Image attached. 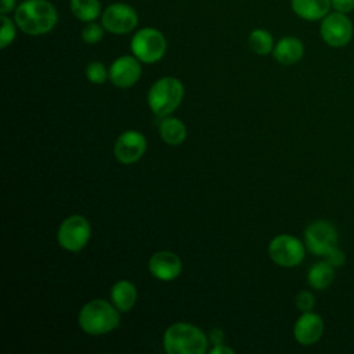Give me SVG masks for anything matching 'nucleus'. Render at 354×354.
<instances>
[{
  "label": "nucleus",
  "mask_w": 354,
  "mask_h": 354,
  "mask_svg": "<svg viewBox=\"0 0 354 354\" xmlns=\"http://www.w3.org/2000/svg\"><path fill=\"white\" fill-rule=\"evenodd\" d=\"M14 21L24 33L40 36L57 25L58 12L48 0H24L14 11Z\"/></svg>",
  "instance_id": "nucleus-1"
},
{
  "label": "nucleus",
  "mask_w": 354,
  "mask_h": 354,
  "mask_svg": "<svg viewBox=\"0 0 354 354\" xmlns=\"http://www.w3.org/2000/svg\"><path fill=\"white\" fill-rule=\"evenodd\" d=\"M119 310L106 300L94 299L86 303L77 315L82 330L91 336H100L116 329L120 324Z\"/></svg>",
  "instance_id": "nucleus-2"
},
{
  "label": "nucleus",
  "mask_w": 354,
  "mask_h": 354,
  "mask_svg": "<svg viewBox=\"0 0 354 354\" xmlns=\"http://www.w3.org/2000/svg\"><path fill=\"white\" fill-rule=\"evenodd\" d=\"M163 347L169 354H205L207 350V337L198 326L177 322L166 329Z\"/></svg>",
  "instance_id": "nucleus-3"
},
{
  "label": "nucleus",
  "mask_w": 354,
  "mask_h": 354,
  "mask_svg": "<svg viewBox=\"0 0 354 354\" xmlns=\"http://www.w3.org/2000/svg\"><path fill=\"white\" fill-rule=\"evenodd\" d=\"M184 97V86L177 77L166 76L156 80L148 91V105L151 111L165 118L170 115Z\"/></svg>",
  "instance_id": "nucleus-4"
},
{
  "label": "nucleus",
  "mask_w": 354,
  "mask_h": 354,
  "mask_svg": "<svg viewBox=\"0 0 354 354\" xmlns=\"http://www.w3.org/2000/svg\"><path fill=\"white\" fill-rule=\"evenodd\" d=\"M131 53L144 64H153L163 58L167 43L163 33L155 28L138 29L130 41Z\"/></svg>",
  "instance_id": "nucleus-5"
},
{
  "label": "nucleus",
  "mask_w": 354,
  "mask_h": 354,
  "mask_svg": "<svg viewBox=\"0 0 354 354\" xmlns=\"http://www.w3.org/2000/svg\"><path fill=\"white\" fill-rule=\"evenodd\" d=\"M91 227L88 220L80 214L66 217L57 232L58 243L68 252H80L88 242Z\"/></svg>",
  "instance_id": "nucleus-6"
},
{
  "label": "nucleus",
  "mask_w": 354,
  "mask_h": 354,
  "mask_svg": "<svg viewBox=\"0 0 354 354\" xmlns=\"http://www.w3.org/2000/svg\"><path fill=\"white\" fill-rule=\"evenodd\" d=\"M304 252L303 242L289 234L277 235L268 245V254L271 260L277 266L285 268L299 266L304 259Z\"/></svg>",
  "instance_id": "nucleus-7"
},
{
  "label": "nucleus",
  "mask_w": 354,
  "mask_h": 354,
  "mask_svg": "<svg viewBox=\"0 0 354 354\" xmlns=\"http://www.w3.org/2000/svg\"><path fill=\"white\" fill-rule=\"evenodd\" d=\"M353 22L347 14L333 11L321 19L319 35L322 40L333 48L347 46L353 39Z\"/></svg>",
  "instance_id": "nucleus-8"
},
{
  "label": "nucleus",
  "mask_w": 354,
  "mask_h": 354,
  "mask_svg": "<svg viewBox=\"0 0 354 354\" xmlns=\"http://www.w3.org/2000/svg\"><path fill=\"white\" fill-rule=\"evenodd\" d=\"M101 25L115 35L133 32L138 25L137 11L127 3H112L101 14Z\"/></svg>",
  "instance_id": "nucleus-9"
},
{
  "label": "nucleus",
  "mask_w": 354,
  "mask_h": 354,
  "mask_svg": "<svg viewBox=\"0 0 354 354\" xmlns=\"http://www.w3.org/2000/svg\"><path fill=\"white\" fill-rule=\"evenodd\" d=\"M304 243L310 253L324 257L332 248L337 246V231L326 220H315L304 231Z\"/></svg>",
  "instance_id": "nucleus-10"
},
{
  "label": "nucleus",
  "mask_w": 354,
  "mask_h": 354,
  "mask_svg": "<svg viewBox=\"0 0 354 354\" xmlns=\"http://www.w3.org/2000/svg\"><path fill=\"white\" fill-rule=\"evenodd\" d=\"M147 149V138L137 130L123 131L113 145L115 158L123 163L130 165L141 159Z\"/></svg>",
  "instance_id": "nucleus-11"
},
{
  "label": "nucleus",
  "mask_w": 354,
  "mask_h": 354,
  "mask_svg": "<svg viewBox=\"0 0 354 354\" xmlns=\"http://www.w3.org/2000/svg\"><path fill=\"white\" fill-rule=\"evenodd\" d=\"M141 61L134 55L118 57L109 66V80L119 88H127L136 84L141 77Z\"/></svg>",
  "instance_id": "nucleus-12"
},
{
  "label": "nucleus",
  "mask_w": 354,
  "mask_h": 354,
  "mask_svg": "<svg viewBox=\"0 0 354 354\" xmlns=\"http://www.w3.org/2000/svg\"><path fill=\"white\" fill-rule=\"evenodd\" d=\"M324 328V321L318 314L306 311L301 313V315L296 319L293 326V336L299 344L311 346L321 339Z\"/></svg>",
  "instance_id": "nucleus-13"
},
{
  "label": "nucleus",
  "mask_w": 354,
  "mask_h": 354,
  "mask_svg": "<svg viewBox=\"0 0 354 354\" xmlns=\"http://www.w3.org/2000/svg\"><path fill=\"white\" fill-rule=\"evenodd\" d=\"M148 267L149 272L156 279L167 282L176 279L180 275L183 270V263L176 253L170 250H159L151 256Z\"/></svg>",
  "instance_id": "nucleus-14"
},
{
  "label": "nucleus",
  "mask_w": 354,
  "mask_h": 354,
  "mask_svg": "<svg viewBox=\"0 0 354 354\" xmlns=\"http://www.w3.org/2000/svg\"><path fill=\"white\" fill-rule=\"evenodd\" d=\"M304 46L300 39L295 36H285L277 41L272 50V57L281 65H293L301 59Z\"/></svg>",
  "instance_id": "nucleus-15"
},
{
  "label": "nucleus",
  "mask_w": 354,
  "mask_h": 354,
  "mask_svg": "<svg viewBox=\"0 0 354 354\" xmlns=\"http://www.w3.org/2000/svg\"><path fill=\"white\" fill-rule=\"evenodd\" d=\"M293 12L304 21H319L329 14L330 0H290Z\"/></svg>",
  "instance_id": "nucleus-16"
},
{
  "label": "nucleus",
  "mask_w": 354,
  "mask_h": 354,
  "mask_svg": "<svg viewBox=\"0 0 354 354\" xmlns=\"http://www.w3.org/2000/svg\"><path fill=\"white\" fill-rule=\"evenodd\" d=\"M111 303L120 311L127 313L133 308L137 301V289L133 282L127 279H120L113 283L109 292Z\"/></svg>",
  "instance_id": "nucleus-17"
},
{
  "label": "nucleus",
  "mask_w": 354,
  "mask_h": 354,
  "mask_svg": "<svg viewBox=\"0 0 354 354\" xmlns=\"http://www.w3.org/2000/svg\"><path fill=\"white\" fill-rule=\"evenodd\" d=\"M335 279V267L326 260L318 261L307 272V283L315 290H324L332 285Z\"/></svg>",
  "instance_id": "nucleus-18"
},
{
  "label": "nucleus",
  "mask_w": 354,
  "mask_h": 354,
  "mask_svg": "<svg viewBox=\"0 0 354 354\" xmlns=\"http://www.w3.org/2000/svg\"><path fill=\"white\" fill-rule=\"evenodd\" d=\"M159 133L166 144L180 145L187 137V127L180 119L165 116L159 123Z\"/></svg>",
  "instance_id": "nucleus-19"
},
{
  "label": "nucleus",
  "mask_w": 354,
  "mask_h": 354,
  "mask_svg": "<svg viewBox=\"0 0 354 354\" xmlns=\"http://www.w3.org/2000/svg\"><path fill=\"white\" fill-rule=\"evenodd\" d=\"M69 7L72 14L82 22H93L102 14L100 0H71Z\"/></svg>",
  "instance_id": "nucleus-20"
},
{
  "label": "nucleus",
  "mask_w": 354,
  "mask_h": 354,
  "mask_svg": "<svg viewBox=\"0 0 354 354\" xmlns=\"http://www.w3.org/2000/svg\"><path fill=\"white\" fill-rule=\"evenodd\" d=\"M250 50L257 55H267L274 50L272 35L266 29H254L250 32L248 39Z\"/></svg>",
  "instance_id": "nucleus-21"
},
{
  "label": "nucleus",
  "mask_w": 354,
  "mask_h": 354,
  "mask_svg": "<svg viewBox=\"0 0 354 354\" xmlns=\"http://www.w3.org/2000/svg\"><path fill=\"white\" fill-rule=\"evenodd\" d=\"M1 30H0V48H6L11 44L17 36V24L6 14H1Z\"/></svg>",
  "instance_id": "nucleus-22"
},
{
  "label": "nucleus",
  "mask_w": 354,
  "mask_h": 354,
  "mask_svg": "<svg viewBox=\"0 0 354 354\" xmlns=\"http://www.w3.org/2000/svg\"><path fill=\"white\" fill-rule=\"evenodd\" d=\"M86 77L94 84H102L109 79V69H106L102 62L93 61L86 66Z\"/></svg>",
  "instance_id": "nucleus-23"
},
{
  "label": "nucleus",
  "mask_w": 354,
  "mask_h": 354,
  "mask_svg": "<svg viewBox=\"0 0 354 354\" xmlns=\"http://www.w3.org/2000/svg\"><path fill=\"white\" fill-rule=\"evenodd\" d=\"M104 26L100 24L93 22H86V25L82 29V39L86 44H95L101 41L104 36Z\"/></svg>",
  "instance_id": "nucleus-24"
},
{
  "label": "nucleus",
  "mask_w": 354,
  "mask_h": 354,
  "mask_svg": "<svg viewBox=\"0 0 354 354\" xmlns=\"http://www.w3.org/2000/svg\"><path fill=\"white\" fill-rule=\"evenodd\" d=\"M296 307L301 311V313H306V311H311L315 306V299H314V295L310 292V290H300L296 296Z\"/></svg>",
  "instance_id": "nucleus-25"
},
{
  "label": "nucleus",
  "mask_w": 354,
  "mask_h": 354,
  "mask_svg": "<svg viewBox=\"0 0 354 354\" xmlns=\"http://www.w3.org/2000/svg\"><path fill=\"white\" fill-rule=\"evenodd\" d=\"M324 259H325L332 267H335V268H340V267H343L344 263H346V254H344V252H343L342 249H339L337 246L332 248V249L324 256Z\"/></svg>",
  "instance_id": "nucleus-26"
},
{
  "label": "nucleus",
  "mask_w": 354,
  "mask_h": 354,
  "mask_svg": "<svg viewBox=\"0 0 354 354\" xmlns=\"http://www.w3.org/2000/svg\"><path fill=\"white\" fill-rule=\"evenodd\" d=\"M332 8L337 12L348 14L354 10V0H330Z\"/></svg>",
  "instance_id": "nucleus-27"
},
{
  "label": "nucleus",
  "mask_w": 354,
  "mask_h": 354,
  "mask_svg": "<svg viewBox=\"0 0 354 354\" xmlns=\"http://www.w3.org/2000/svg\"><path fill=\"white\" fill-rule=\"evenodd\" d=\"M17 8V0H1L0 1V12L1 14H8L11 11H15Z\"/></svg>",
  "instance_id": "nucleus-28"
},
{
  "label": "nucleus",
  "mask_w": 354,
  "mask_h": 354,
  "mask_svg": "<svg viewBox=\"0 0 354 354\" xmlns=\"http://www.w3.org/2000/svg\"><path fill=\"white\" fill-rule=\"evenodd\" d=\"M210 354H234V350L221 343V344H214V347L210 348Z\"/></svg>",
  "instance_id": "nucleus-29"
},
{
  "label": "nucleus",
  "mask_w": 354,
  "mask_h": 354,
  "mask_svg": "<svg viewBox=\"0 0 354 354\" xmlns=\"http://www.w3.org/2000/svg\"><path fill=\"white\" fill-rule=\"evenodd\" d=\"M210 340L214 343V344H221L223 340H224V333L221 329H213L210 332Z\"/></svg>",
  "instance_id": "nucleus-30"
}]
</instances>
